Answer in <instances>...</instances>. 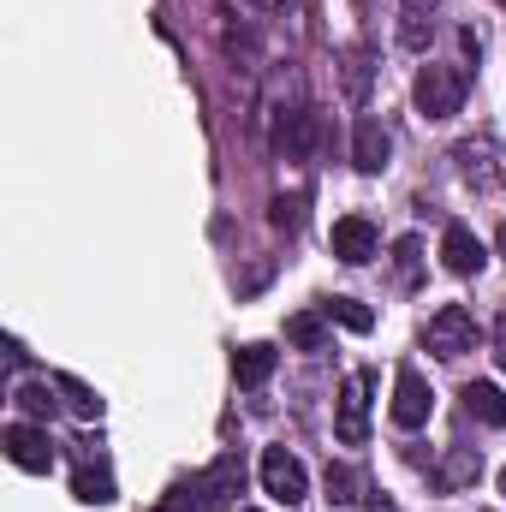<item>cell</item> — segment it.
<instances>
[{
    "label": "cell",
    "mask_w": 506,
    "mask_h": 512,
    "mask_svg": "<svg viewBox=\"0 0 506 512\" xmlns=\"http://www.w3.org/2000/svg\"><path fill=\"white\" fill-rule=\"evenodd\" d=\"M417 262H423V245H417V239H399V245H393V268H399L405 286H417Z\"/></svg>",
    "instance_id": "cell-26"
},
{
    "label": "cell",
    "mask_w": 506,
    "mask_h": 512,
    "mask_svg": "<svg viewBox=\"0 0 506 512\" xmlns=\"http://www.w3.org/2000/svg\"><path fill=\"white\" fill-rule=\"evenodd\" d=\"M495 364H501V370H506V316H501V322H495Z\"/></svg>",
    "instance_id": "cell-27"
},
{
    "label": "cell",
    "mask_w": 506,
    "mask_h": 512,
    "mask_svg": "<svg viewBox=\"0 0 506 512\" xmlns=\"http://www.w3.org/2000/svg\"><path fill=\"white\" fill-rule=\"evenodd\" d=\"M429 411H435L429 382H423L411 364H399V376H393V423H399V429H423V423H429Z\"/></svg>",
    "instance_id": "cell-6"
},
{
    "label": "cell",
    "mask_w": 506,
    "mask_h": 512,
    "mask_svg": "<svg viewBox=\"0 0 506 512\" xmlns=\"http://www.w3.org/2000/svg\"><path fill=\"white\" fill-rule=\"evenodd\" d=\"M256 471H262V489H268L280 507H298V501L310 495V477H304V465H298L286 447H262V465H256Z\"/></svg>",
    "instance_id": "cell-4"
},
{
    "label": "cell",
    "mask_w": 506,
    "mask_h": 512,
    "mask_svg": "<svg viewBox=\"0 0 506 512\" xmlns=\"http://www.w3.org/2000/svg\"><path fill=\"white\" fill-rule=\"evenodd\" d=\"M268 6H274V0H268Z\"/></svg>",
    "instance_id": "cell-31"
},
{
    "label": "cell",
    "mask_w": 506,
    "mask_h": 512,
    "mask_svg": "<svg viewBox=\"0 0 506 512\" xmlns=\"http://www.w3.org/2000/svg\"><path fill=\"white\" fill-rule=\"evenodd\" d=\"M387 155H393V137L381 131V120H358V131H352V167L358 173H381Z\"/></svg>",
    "instance_id": "cell-13"
},
{
    "label": "cell",
    "mask_w": 506,
    "mask_h": 512,
    "mask_svg": "<svg viewBox=\"0 0 506 512\" xmlns=\"http://www.w3.org/2000/svg\"><path fill=\"white\" fill-rule=\"evenodd\" d=\"M441 262H447V274L471 280V274H483V262H489V251L477 245V233H471V227L447 221V233H441Z\"/></svg>",
    "instance_id": "cell-9"
},
{
    "label": "cell",
    "mask_w": 506,
    "mask_h": 512,
    "mask_svg": "<svg viewBox=\"0 0 506 512\" xmlns=\"http://www.w3.org/2000/svg\"><path fill=\"white\" fill-rule=\"evenodd\" d=\"M322 310H328L334 322H346L352 334H370V328H376V310H370V304H358V298H328Z\"/></svg>",
    "instance_id": "cell-21"
},
{
    "label": "cell",
    "mask_w": 506,
    "mask_h": 512,
    "mask_svg": "<svg viewBox=\"0 0 506 512\" xmlns=\"http://www.w3.org/2000/svg\"><path fill=\"white\" fill-rule=\"evenodd\" d=\"M197 483H203V507H233L239 489H245V459H239V453H221Z\"/></svg>",
    "instance_id": "cell-11"
},
{
    "label": "cell",
    "mask_w": 506,
    "mask_h": 512,
    "mask_svg": "<svg viewBox=\"0 0 506 512\" xmlns=\"http://www.w3.org/2000/svg\"><path fill=\"white\" fill-rule=\"evenodd\" d=\"M161 512H203V483H197V477H191V483H173L167 501H161Z\"/></svg>",
    "instance_id": "cell-24"
},
{
    "label": "cell",
    "mask_w": 506,
    "mask_h": 512,
    "mask_svg": "<svg viewBox=\"0 0 506 512\" xmlns=\"http://www.w3.org/2000/svg\"><path fill=\"white\" fill-rule=\"evenodd\" d=\"M465 411H471L477 423L501 429V423H506V393L495 382H471V387H465Z\"/></svg>",
    "instance_id": "cell-15"
},
{
    "label": "cell",
    "mask_w": 506,
    "mask_h": 512,
    "mask_svg": "<svg viewBox=\"0 0 506 512\" xmlns=\"http://www.w3.org/2000/svg\"><path fill=\"white\" fill-rule=\"evenodd\" d=\"M477 471H483V453H471V447H453V465L441 471V483H447V489H459V483H477Z\"/></svg>",
    "instance_id": "cell-23"
},
{
    "label": "cell",
    "mask_w": 506,
    "mask_h": 512,
    "mask_svg": "<svg viewBox=\"0 0 506 512\" xmlns=\"http://www.w3.org/2000/svg\"><path fill=\"white\" fill-rule=\"evenodd\" d=\"M54 387H60V399H66L84 423H96V417H102V393H96L90 382H78V376H54Z\"/></svg>",
    "instance_id": "cell-17"
},
{
    "label": "cell",
    "mask_w": 506,
    "mask_h": 512,
    "mask_svg": "<svg viewBox=\"0 0 506 512\" xmlns=\"http://www.w3.org/2000/svg\"><path fill=\"white\" fill-rule=\"evenodd\" d=\"M340 90H346V102H364L370 96V54L364 48H352L340 60Z\"/></svg>",
    "instance_id": "cell-18"
},
{
    "label": "cell",
    "mask_w": 506,
    "mask_h": 512,
    "mask_svg": "<svg viewBox=\"0 0 506 512\" xmlns=\"http://www.w3.org/2000/svg\"><path fill=\"white\" fill-rule=\"evenodd\" d=\"M370 512H399V507H393V501H387V495H376V501H370Z\"/></svg>",
    "instance_id": "cell-28"
},
{
    "label": "cell",
    "mask_w": 506,
    "mask_h": 512,
    "mask_svg": "<svg viewBox=\"0 0 506 512\" xmlns=\"http://www.w3.org/2000/svg\"><path fill=\"white\" fill-rule=\"evenodd\" d=\"M495 245H501V256H506V227H501V233H495Z\"/></svg>",
    "instance_id": "cell-29"
},
{
    "label": "cell",
    "mask_w": 506,
    "mask_h": 512,
    "mask_svg": "<svg viewBox=\"0 0 506 512\" xmlns=\"http://www.w3.org/2000/svg\"><path fill=\"white\" fill-rule=\"evenodd\" d=\"M274 364H280V352H274V346H262V340L233 352V376H239V387H262L268 376H274Z\"/></svg>",
    "instance_id": "cell-14"
},
{
    "label": "cell",
    "mask_w": 506,
    "mask_h": 512,
    "mask_svg": "<svg viewBox=\"0 0 506 512\" xmlns=\"http://www.w3.org/2000/svg\"><path fill=\"white\" fill-rule=\"evenodd\" d=\"M54 393H60V387L24 382V387H12V405H18L24 417H54Z\"/></svg>",
    "instance_id": "cell-20"
},
{
    "label": "cell",
    "mask_w": 506,
    "mask_h": 512,
    "mask_svg": "<svg viewBox=\"0 0 506 512\" xmlns=\"http://www.w3.org/2000/svg\"><path fill=\"white\" fill-rule=\"evenodd\" d=\"M501 495H506V471H501Z\"/></svg>",
    "instance_id": "cell-30"
},
{
    "label": "cell",
    "mask_w": 506,
    "mask_h": 512,
    "mask_svg": "<svg viewBox=\"0 0 506 512\" xmlns=\"http://www.w3.org/2000/svg\"><path fill=\"white\" fill-rule=\"evenodd\" d=\"M72 495H78L84 507H108V501H114V477H108L102 465H78V477H72Z\"/></svg>",
    "instance_id": "cell-16"
},
{
    "label": "cell",
    "mask_w": 506,
    "mask_h": 512,
    "mask_svg": "<svg viewBox=\"0 0 506 512\" xmlns=\"http://www.w3.org/2000/svg\"><path fill=\"white\" fill-rule=\"evenodd\" d=\"M310 149H316V114L310 108H286L274 120V155L280 161H310Z\"/></svg>",
    "instance_id": "cell-8"
},
{
    "label": "cell",
    "mask_w": 506,
    "mask_h": 512,
    "mask_svg": "<svg viewBox=\"0 0 506 512\" xmlns=\"http://www.w3.org/2000/svg\"><path fill=\"white\" fill-rule=\"evenodd\" d=\"M286 340H292L298 352H322V346H328V328H322V316L304 310V316H286Z\"/></svg>",
    "instance_id": "cell-19"
},
{
    "label": "cell",
    "mask_w": 506,
    "mask_h": 512,
    "mask_svg": "<svg viewBox=\"0 0 506 512\" xmlns=\"http://www.w3.org/2000/svg\"><path fill=\"white\" fill-rule=\"evenodd\" d=\"M268 221H274L280 233H298V227H304V197H274Z\"/></svg>",
    "instance_id": "cell-25"
},
{
    "label": "cell",
    "mask_w": 506,
    "mask_h": 512,
    "mask_svg": "<svg viewBox=\"0 0 506 512\" xmlns=\"http://www.w3.org/2000/svg\"><path fill=\"white\" fill-rule=\"evenodd\" d=\"M465 90H471L465 72H453V66H423L417 84H411V102H417L423 120H453V114L465 108Z\"/></svg>",
    "instance_id": "cell-1"
},
{
    "label": "cell",
    "mask_w": 506,
    "mask_h": 512,
    "mask_svg": "<svg viewBox=\"0 0 506 512\" xmlns=\"http://www.w3.org/2000/svg\"><path fill=\"white\" fill-rule=\"evenodd\" d=\"M0 447H6V459L18 465V471H48L54 465V447H48V429H36V423H6V435H0Z\"/></svg>",
    "instance_id": "cell-7"
},
{
    "label": "cell",
    "mask_w": 506,
    "mask_h": 512,
    "mask_svg": "<svg viewBox=\"0 0 506 512\" xmlns=\"http://www.w3.org/2000/svg\"><path fill=\"white\" fill-rule=\"evenodd\" d=\"M334 435H340V447H364V441H370V370H352V376L340 382Z\"/></svg>",
    "instance_id": "cell-3"
},
{
    "label": "cell",
    "mask_w": 506,
    "mask_h": 512,
    "mask_svg": "<svg viewBox=\"0 0 506 512\" xmlns=\"http://www.w3.org/2000/svg\"><path fill=\"white\" fill-rule=\"evenodd\" d=\"M423 346H429L435 358H465V352H477V316H471L465 304H441V310L429 316V328H423Z\"/></svg>",
    "instance_id": "cell-2"
},
{
    "label": "cell",
    "mask_w": 506,
    "mask_h": 512,
    "mask_svg": "<svg viewBox=\"0 0 506 512\" xmlns=\"http://www.w3.org/2000/svg\"><path fill=\"white\" fill-rule=\"evenodd\" d=\"M435 18H441V0H399V48L423 54L435 36Z\"/></svg>",
    "instance_id": "cell-12"
},
{
    "label": "cell",
    "mask_w": 506,
    "mask_h": 512,
    "mask_svg": "<svg viewBox=\"0 0 506 512\" xmlns=\"http://www.w3.org/2000/svg\"><path fill=\"white\" fill-rule=\"evenodd\" d=\"M322 483H328V501H334V507H352V501H358V489H364V483H358V471H352V465H340V459L328 465V477H322Z\"/></svg>",
    "instance_id": "cell-22"
},
{
    "label": "cell",
    "mask_w": 506,
    "mask_h": 512,
    "mask_svg": "<svg viewBox=\"0 0 506 512\" xmlns=\"http://www.w3.org/2000/svg\"><path fill=\"white\" fill-rule=\"evenodd\" d=\"M453 167H459V179L477 185V191H495V185L506 179L501 143H495V137H465V143L453 149Z\"/></svg>",
    "instance_id": "cell-5"
},
{
    "label": "cell",
    "mask_w": 506,
    "mask_h": 512,
    "mask_svg": "<svg viewBox=\"0 0 506 512\" xmlns=\"http://www.w3.org/2000/svg\"><path fill=\"white\" fill-rule=\"evenodd\" d=\"M328 245H334V256H340V262H352V268H364V262H370V256L381 251L376 227H370L364 215H346V221H334V233H328Z\"/></svg>",
    "instance_id": "cell-10"
}]
</instances>
